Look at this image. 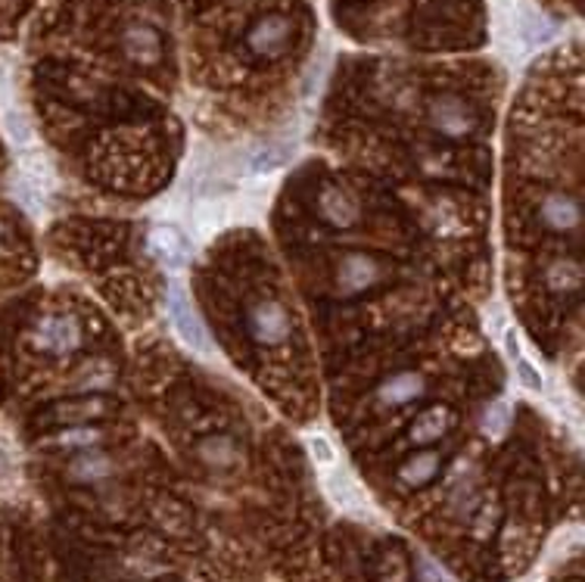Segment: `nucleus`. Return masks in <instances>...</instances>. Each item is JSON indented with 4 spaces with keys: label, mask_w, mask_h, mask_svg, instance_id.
<instances>
[{
    "label": "nucleus",
    "mask_w": 585,
    "mask_h": 582,
    "mask_svg": "<svg viewBox=\"0 0 585 582\" xmlns=\"http://www.w3.org/2000/svg\"><path fill=\"white\" fill-rule=\"evenodd\" d=\"M389 271L393 265L384 256L352 249V253H343L334 265V287L340 296H359L364 290H374L377 283H384Z\"/></svg>",
    "instance_id": "nucleus-1"
},
{
    "label": "nucleus",
    "mask_w": 585,
    "mask_h": 582,
    "mask_svg": "<svg viewBox=\"0 0 585 582\" xmlns=\"http://www.w3.org/2000/svg\"><path fill=\"white\" fill-rule=\"evenodd\" d=\"M426 121L436 135H443L448 141H461L480 128V113L461 94L443 91V94H433L426 101Z\"/></svg>",
    "instance_id": "nucleus-2"
},
{
    "label": "nucleus",
    "mask_w": 585,
    "mask_h": 582,
    "mask_svg": "<svg viewBox=\"0 0 585 582\" xmlns=\"http://www.w3.org/2000/svg\"><path fill=\"white\" fill-rule=\"evenodd\" d=\"M293 40H296V22L290 20L286 13H265L246 28L243 47H246L249 57L271 62L286 57Z\"/></svg>",
    "instance_id": "nucleus-3"
},
{
    "label": "nucleus",
    "mask_w": 585,
    "mask_h": 582,
    "mask_svg": "<svg viewBox=\"0 0 585 582\" xmlns=\"http://www.w3.org/2000/svg\"><path fill=\"white\" fill-rule=\"evenodd\" d=\"M28 342H32L35 352L54 356V359H66V356H72L75 349H81L84 327H81L79 315H72V312L44 315V318H38V324L32 327Z\"/></svg>",
    "instance_id": "nucleus-4"
},
{
    "label": "nucleus",
    "mask_w": 585,
    "mask_h": 582,
    "mask_svg": "<svg viewBox=\"0 0 585 582\" xmlns=\"http://www.w3.org/2000/svg\"><path fill=\"white\" fill-rule=\"evenodd\" d=\"M246 330L259 346H283L293 334V315L281 300H256L246 309Z\"/></svg>",
    "instance_id": "nucleus-5"
},
{
    "label": "nucleus",
    "mask_w": 585,
    "mask_h": 582,
    "mask_svg": "<svg viewBox=\"0 0 585 582\" xmlns=\"http://www.w3.org/2000/svg\"><path fill=\"white\" fill-rule=\"evenodd\" d=\"M119 50L121 57L134 66H156L162 62L165 44H162L160 28H153L150 22H128L119 32Z\"/></svg>",
    "instance_id": "nucleus-6"
},
{
    "label": "nucleus",
    "mask_w": 585,
    "mask_h": 582,
    "mask_svg": "<svg viewBox=\"0 0 585 582\" xmlns=\"http://www.w3.org/2000/svg\"><path fill=\"white\" fill-rule=\"evenodd\" d=\"M168 315H172V324H175V330H178V337H182L194 352H209L212 346H209V337H206V327L197 318V312H194V305L190 300L184 296L182 283H172L168 287Z\"/></svg>",
    "instance_id": "nucleus-7"
},
{
    "label": "nucleus",
    "mask_w": 585,
    "mask_h": 582,
    "mask_svg": "<svg viewBox=\"0 0 585 582\" xmlns=\"http://www.w3.org/2000/svg\"><path fill=\"white\" fill-rule=\"evenodd\" d=\"M536 216H539V221L546 224L548 231L566 234V231H576L583 224V202H580V197L566 194V190H551L539 200Z\"/></svg>",
    "instance_id": "nucleus-8"
},
{
    "label": "nucleus",
    "mask_w": 585,
    "mask_h": 582,
    "mask_svg": "<svg viewBox=\"0 0 585 582\" xmlns=\"http://www.w3.org/2000/svg\"><path fill=\"white\" fill-rule=\"evenodd\" d=\"M194 455H197V462H200L202 467H209V470H215V474H227V470H234V467L243 462L241 442L234 440V436H227V433L202 436V440L197 442V449H194Z\"/></svg>",
    "instance_id": "nucleus-9"
},
{
    "label": "nucleus",
    "mask_w": 585,
    "mask_h": 582,
    "mask_svg": "<svg viewBox=\"0 0 585 582\" xmlns=\"http://www.w3.org/2000/svg\"><path fill=\"white\" fill-rule=\"evenodd\" d=\"M318 216L334 228H352L362 219V206L359 200L340 187V184H327L321 194H318Z\"/></svg>",
    "instance_id": "nucleus-10"
},
{
    "label": "nucleus",
    "mask_w": 585,
    "mask_h": 582,
    "mask_svg": "<svg viewBox=\"0 0 585 582\" xmlns=\"http://www.w3.org/2000/svg\"><path fill=\"white\" fill-rule=\"evenodd\" d=\"M150 253L165 265V268H184L190 259V243L175 224H156L150 231Z\"/></svg>",
    "instance_id": "nucleus-11"
},
{
    "label": "nucleus",
    "mask_w": 585,
    "mask_h": 582,
    "mask_svg": "<svg viewBox=\"0 0 585 582\" xmlns=\"http://www.w3.org/2000/svg\"><path fill=\"white\" fill-rule=\"evenodd\" d=\"M426 393V377L418 374V371H399L393 377H386L381 386H377V401L384 408H402L408 401L421 399Z\"/></svg>",
    "instance_id": "nucleus-12"
},
{
    "label": "nucleus",
    "mask_w": 585,
    "mask_h": 582,
    "mask_svg": "<svg viewBox=\"0 0 585 582\" xmlns=\"http://www.w3.org/2000/svg\"><path fill=\"white\" fill-rule=\"evenodd\" d=\"M116 458H109L106 452H97V449H81L79 455L72 462L66 464V477L72 482H101L109 480L116 474Z\"/></svg>",
    "instance_id": "nucleus-13"
},
{
    "label": "nucleus",
    "mask_w": 585,
    "mask_h": 582,
    "mask_svg": "<svg viewBox=\"0 0 585 582\" xmlns=\"http://www.w3.org/2000/svg\"><path fill=\"white\" fill-rule=\"evenodd\" d=\"M113 408H116V401L106 399L103 393H87V396H79V399L54 405V418L69 423H91L97 418H106Z\"/></svg>",
    "instance_id": "nucleus-14"
},
{
    "label": "nucleus",
    "mask_w": 585,
    "mask_h": 582,
    "mask_svg": "<svg viewBox=\"0 0 585 582\" xmlns=\"http://www.w3.org/2000/svg\"><path fill=\"white\" fill-rule=\"evenodd\" d=\"M452 423H455V415H452L448 405H430V408H424L414 418L408 436H411L414 445H433V442H440L452 430Z\"/></svg>",
    "instance_id": "nucleus-15"
},
{
    "label": "nucleus",
    "mask_w": 585,
    "mask_h": 582,
    "mask_svg": "<svg viewBox=\"0 0 585 582\" xmlns=\"http://www.w3.org/2000/svg\"><path fill=\"white\" fill-rule=\"evenodd\" d=\"M440 467H443V455L433 452V449H424V452H414L411 458H405V462L399 464L396 480L408 486V489H421L426 482L436 480Z\"/></svg>",
    "instance_id": "nucleus-16"
},
{
    "label": "nucleus",
    "mask_w": 585,
    "mask_h": 582,
    "mask_svg": "<svg viewBox=\"0 0 585 582\" xmlns=\"http://www.w3.org/2000/svg\"><path fill=\"white\" fill-rule=\"evenodd\" d=\"M116 377H119L116 364L106 362V359H94V362L81 364L79 374L72 377V389H79L81 396H87V393H109L116 386Z\"/></svg>",
    "instance_id": "nucleus-17"
},
{
    "label": "nucleus",
    "mask_w": 585,
    "mask_h": 582,
    "mask_svg": "<svg viewBox=\"0 0 585 582\" xmlns=\"http://www.w3.org/2000/svg\"><path fill=\"white\" fill-rule=\"evenodd\" d=\"M546 283L551 293H573L583 287V268L580 261L554 259L546 268Z\"/></svg>",
    "instance_id": "nucleus-18"
},
{
    "label": "nucleus",
    "mask_w": 585,
    "mask_h": 582,
    "mask_svg": "<svg viewBox=\"0 0 585 582\" xmlns=\"http://www.w3.org/2000/svg\"><path fill=\"white\" fill-rule=\"evenodd\" d=\"M101 442H103L101 427H91V423H72L69 430L57 433L50 445H57V449H97Z\"/></svg>",
    "instance_id": "nucleus-19"
},
{
    "label": "nucleus",
    "mask_w": 585,
    "mask_h": 582,
    "mask_svg": "<svg viewBox=\"0 0 585 582\" xmlns=\"http://www.w3.org/2000/svg\"><path fill=\"white\" fill-rule=\"evenodd\" d=\"M505 349L507 356H511V362L517 364V374H520V381L529 386V389H542V377H539V371L529 364V359H526L524 352H520V342H517V337L514 334H507L505 337Z\"/></svg>",
    "instance_id": "nucleus-20"
},
{
    "label": "nucleus",
    "mask_w": 585,
    "mask_h": 582,
    "mask_svg": "<svg viewBox=\"0 0 585 582\" xmlns=\"http://www.w3.org/2000/svg\"><path fill=\"white\" fill-rule=\"evenodd\" d=\"M283 160H286V153H283L281 147H265V150H259V153L249 160V165H253L256 175H262V172H274L278 165H283Z\"/></svg>",
    "instance_id": "nucleus-21"
},
{
    "label": "nucleus",
    "mask_w": 585,
    "mask_h": 582,
    "mask_svg": "<svg viewBox=\"0 0 585 582\" xmlns=\"http://www.w3.org/2000/svg\"><path fill=\"white\" fill-rule=\"evenodd\" d=\"M381 573H384L386 582H405L408 580V563L399 551H389L381 563Z\"/></svg>",
    "instance_id": "nucleus-22"
},
{
    "label": "nucleus",
    "mask_w": 585,
    "mask_h": 582,
    "mask_svg": "<svg viewBox=\"0 0 585 582\" xmlns=\"http://www.w3.org/2000/svg\"><path fill=\"white\" fill-rule=\"evenodd\" d=\"M7 131H10V138H13V143H25L32 141V131H28V125L22 121V116H16V113H10L7 116Z\"/></svg>",
    "instance_id": "nucleus-23"
},
{
    "label": "nucleus",
    "mask_w": 585,
    "mask_h": 582,
    "mask_svg": "<svg viewBox=\"0 0 585 582\" xmlns=\"http://www.w3.org/2000/svg\"><path fill=\"white\" fill-rule=\"evenodd\" d=\"M312 449H315V455H318L321 462H330V449H327V442H324L321 436H315V440H312Z\"/></svg>",
    "instance_id": "nucleus-24"
},
{
    "label": "nucleus",
    "mask_w": 585,
    "mask_h": 582,
    "mask_svg": "<svg viewBox=\"0 0 585 582\" xmlns=\"http://www.w3.org/2000/svg\"><path fill=\"white\" fill-rule=\"evenodd\" d=\"M234 7H249V3H256V0H231Z\"/></svg>",
    "instance_id": "nucleus-25"
},
{
    "label": "nucleus",
    "mask_w": 585,
    "mask_h": 582,
    "mask_svg": "<svg viewBox=\"0 0 585 582\" xmlns=\"http://www.w3.org/2000/svg\"><path fill=\"white\" fill-rule=\"evenodd\" d=\"M0 246H3V224H0Z\"/></svg>",
    "instance_id": "nucleus-26"
}]
</instances>
